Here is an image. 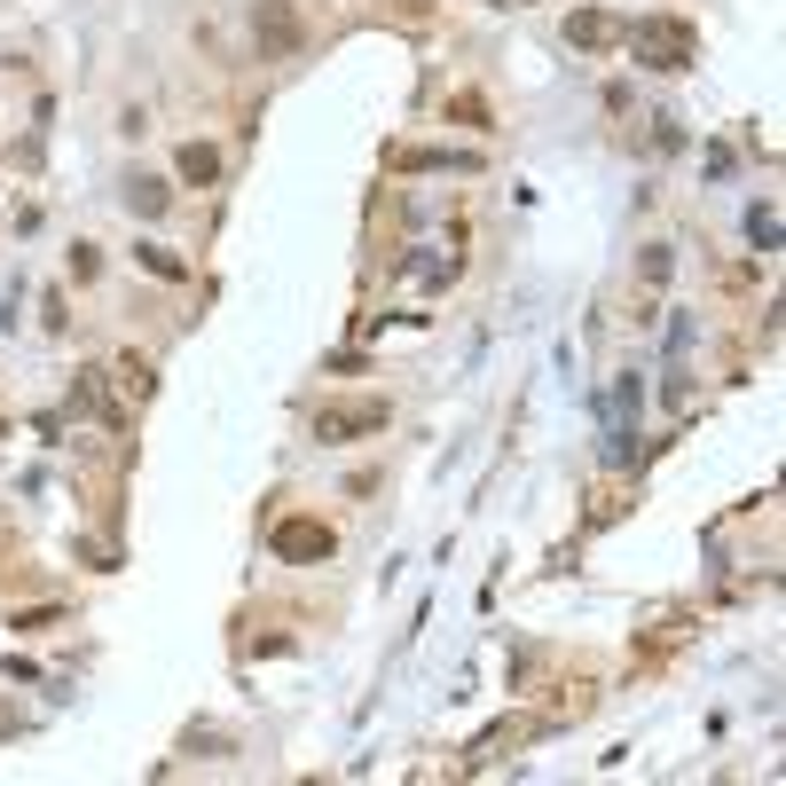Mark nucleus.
<instances>
[{"instance_id": "obj_1", "label": "nucleus", "mask_w": 786, "mask_h": 786, "mask_svg": "<svg viewBox=\"0 0 786 786\" xmlns=\"http://www.w3.org/2000/svg\"><path fill=\"white\" fill-rule=\"evenodd\" d=\"M622 48L645 71H692V55H701V40H692L684 17H637V24H622Z\"/></svg>"}, {"instance_id": "obj_2", "label": "nucleus", "mask_w": 786, "mask_h": 786, "mask_svg": "<svg viewBox=\"0 0 786 786\" xmlns=\"http://www.w3.org/2000/svg\"><path fill=\"white\" fill-rule=\"evenodd\" d=\"M252 48H259V63H292L307 48V24L292 0H252Z\"/></svg>"}, {"instance_id": "obj_3", "label": "nucleus", "mask_w": 786, "mask_h": 786, "mask_svg": "<svg viewBox=\"0 0 786 786\" xmlns=\"http://www.w3.org/2000/svg\"><path fill=\"white\" fill-rule=\"evenodd\" d=\"M386 401H330L315 409V449H338V441H363V432H386Z\"/></svg>"}, {"instance_id": "obj_4", "label": "nucleus", "mask_w": 786, "mask_h": 786, "mask_svg": "<svg viewBox=\"0 0 786 786\" xmlns=\"http://www.w3.org/2000/svg\"><path fill=\"white\" fill-rule=\"evenodd\" d=\"M268 543H276L284 566H323V559L338 551V535L323 528V519H276V535H268Z\"/></svg>"}, {"instance_id": "obj_5", "label": "nucleus", "mask_w": 786, "mask_h": 786, "mask_svg": "<svg viewBox=\"0 0 786 786\" xmlns=\"http://www.w3.org/2000/svg\"><path fill=\"white\" fill-rule=\"evenodd\" d=\"M566 48H574V55L622 48V17H614V9H574V17H566Z\"/></svg>"}, {"instance_id": "obj_6", "label": "nucleus", "mask_w": 786, "mask_h": 786, "mask_svg": "<svg viewBox=\"0 0 786 786\" xmlns=\"http://www.w3.org/2000/svg\"><path fill=\"white\" fill-rule=\"evenodd\" d=\"M71 417H103L111 432L126 425V409L111 401V370H79V378H71Z\"/></svg>"}, {"instance_id": "obj_7", "label": "nucleus", "mask_w": 786, "mask_h": 786, "mask_svg": "<svg viewBox=\"0 0 786 786\" xmlns=\"http://www.w3.org/2000/svg\"><path fill=\"white\" fill-rule=\"evenodd\" d=\"M386 165H401V173H472L480 157H472V150H417V142H394Z\"/></svg>"}, {"instance_id": "obj_8", "label": "nucleus", "mask_w": 786, "mask_h": 786, "mask_svg": "<svg viewBox=\"0 0 786 786\" xmlns=\"http://www.w3.org/2000/svg\"><path fill=\"white\" fill-rule=\"evenodd\" d=\"M543 724H528V716H503V724H488L480 739H472V763H496L503 747H519V739H535Z\"/></svg>"}, {"instance_id": "obj_9", "label": "nucleus", "mask_w": 786, "mask_h": 786, "mask_svg": "<svg viewBox=\"0 0 786 786\" xmlns=\"http://www.w3.org/2000/svg\"><path fill=\"white\" fill-rule=\"evenodd\" d=\"M165 205H173V190L157 182V173H134V182H126V213L134 221H165Z\"/></svg>"}, {"instance_id": "obj_10", "label": "nucleus", "mask_w": 786, "mask_h": 786, "mask_svg": "<svg viewBox=\"0 0 786 786\" xmlns=\"http://www.w3.org/2000/svg\"><path fill=\"white\" fill-rule=\"evenodd\" d=\"M182 755L221 763V755H236V732H221V724H190V732H182Z\"/></svg>"}, {"instance_id": "obj_11", "label": "nucleus", "mask_w": 786, "mask_h": 786, "mask_svg": "<svg viewBox=\"0 0 786 786\" xmlns=\"http://www.w3.org/2000/svg\"><path fill=\"white\" fill-rule=\"evenodd\" d=\"M173 165H182V182H221V150H213V142H182V157H173Z\"/></svg>"}, {"instance_id": "obj_12", "label": "nucleus", "mask_w": 786, "mask_h": 786, "mask_svg": "<svg viewBox=\"0 0 786 786\" xmlns=\"http://www.w3.org/2000/svg\"><path fill=\"white\" fill-rule=\"evenodd\" d=\"M134 259H142L157 284H182V276H190V259H182V252H165V244H134Z\"/></svg>"}, {"instance_id": "obj_13", "label": "nucleus", "mask_w": 786, "mask_h": 786, "mask_svg": "<svg viewBox=\"0 0 786 786\" xmlns=\"http://www.w3.org/2000/svg\"><path fill=\"white\" fill-rule=\"evenodd\" d=\"M747 244H755V252H778V205H770V197L747 205Z\"/></svg>"}, {"instance_id": "obj_14", "label": "nucleus", "mask_w": 786, "mask_h": 786, "mask_svg": "<svg viewBox=\"0 0 786 786\" xmlns=\"http://www.w3.org/2000/svg\"><path fill=\"white\" fill-rule=\"evenodd\" d=\"M645 150H653V157H676V150H684V119H668V111H661V119H653V134H645Z\"/></svg>"}, {"instance_id": "obj_15", "label": "nucleus", "mask_w": 786, "mask_h": 786, "mask_svg": "<svg viewBox=\"0 0 786 786\" xmlns=\"http://www.w3.org/2000/svg\"><path fill=\"white\" fill-rule=\"evenodd\" d=\"M637 276H645V284H668V276H676V244H645Z\"/></svg>"}, {"instance_id": "obj_16", "label": "nucleus", "mask_w": 786, "mask_h": 786, "mask_svg": "<svg viewBox=\"0 0 786 786\" xmlns=\"http://www.w3.org/2000/svg\"><path fill=\"white\" fill-rule=\"evenodd\" d=\"M119 386H126L134 401H150V394H157V378H150V363H142V355H126V363H119Z\"/></svg>"}, {"instance_id": "obj_17", "label": "nucleus", "mask_w": 786, "mask_h": 786, "mask_svg": "<svg viewBox=\"0 0 786 786\" xmlns=\"http://www.w3.org/2000/svg\"><path fill=\"white\" fill-rule=\"evenodd\" d=\"M732 165H739L732 142H708V150H701V173H708V182H732Z\"/></svg>"}, {"instance_id": "obj_18", "label": "nucleus", "mask_w": 786, "mask_h": 786, "mask_svg": "<svg viewBox=\"0 0 786 786\" xmlns=\"http://www.w3.org/2000/svg\"><path fill=\"white\" fill-rule=\"evenodd\" d=\"M496 9H528V0H496Z\"/></svg>"}]
</instances>
